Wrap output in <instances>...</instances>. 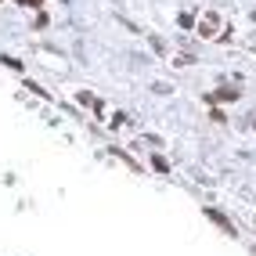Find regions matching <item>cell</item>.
Returning a JSON list of instances; mask_svg holds the SVG:
<instances>
[{
  "mask_svg": "<svg viewBox=\"0 0 256 256\" xmlns=\"http://www.w3.org/2000/svg\"><path fill=\"white\" fill-rule=\"evenodd\" d=\"M235 98H238V87H220L209 101H235Z\"/></svg>",
  "mask_w": 256,
  "mask_h": 256,
  "instance_id": "3",
  "label": "cell"
},
{
  "mask_svg": "<svg viewBox=\"0 0 256 256\" xmlns=\"http://www.w3.org/2000/svg\"><path fill=\"white\" fill-rule=\"evenodd\" d=\"M152 166L159 170V173H170V166H166V159H162V155H152Z\"/></svg>",
  "mask_w": 256,
  "mask_h": 256,
  "instance_id": "4",
  "label": "cell"
},
{
  "mask_svg": "<svg viewBox=\"0 0 256 256\" xmlns=\"http://www.w3.org/2000/svg\"><path fill=\"white\" fill-rule=\"evenodd\" d=\"M22 7H40V0H18Z\"/></svg>",
  "mask_w": 256,
  "mask_h": 256,
  "instance_id": "5",
  "label": "cell"
},
{
  "mask_svg": "<svg viewBox=\"0 0 256 256\" xmlns=\"http://www.w3.org/2000/svg\"><path fill=\"white\" fill-rule=\"evenodd\" d=\"M206 217H209V220H213L217 227H220V231H227V235H231V238H235V224L227 220L224 213H217V209H206Z\"/></svg>",
  "mask_w": 256,
  "mask_h": 256,
  "instance_id": "2",
  "label": "cell"
},
{
  "mask_svg": "<svg viewBox=\"0 0 256 256\" xmlns=\"http://www.w3.org/2000/svg\"><path fill=\"white\" fill-rule=\"evenodd\" d=\"M217 29H220V15H217V11H206L202 22H198V33H202V36H217Z\"/></svg>",
  "mask_w": 256,
  "mask_h": 256,
  "instance_id": "1",
  "label": "cell"
}]
</instances>
